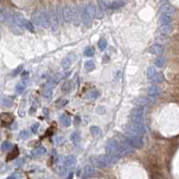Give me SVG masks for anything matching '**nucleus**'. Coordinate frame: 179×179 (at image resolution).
I'll return each instance as SVG.
<instances>
[{"mask_svg": "<svg viewBox=\"0 0 179 179\" xmlns=\"http://www.w3.org/2000/svg\"><path fill=\"white\" fill-rule=\"evenodd\" d=\"M47 152V150L45 147H39V148H36L34 149L33 150H32L31 152V156L32 157H40V156H42L43 154H45Z\"/></svg>", "mask_w": 179, "mask_h": 179, "instance_id": "15", "label": "nucleus"}, {"mask_svg": "<svg viewBox=\"0 0 179 179\" xmlns=\"http://www.w3.org/2000/svg\"><path fill=\"white\" fill-rule=\"evenodd\" d=\"M166 36H161V38H160V39H157V41H158V43H160V44H165L167 41V38H165Z\"/></svg>", "mask_w": 179, "mask_h": 179, "instance_id": "44", "label": "nucleus"}, {"mask_svg": "<svg viewBox=\"0 0 179 179\" xmlns=\"http://www.w3.org/2000/svg\"><path fill=\"white\" fill-rule=\"evenodd\" d=\"M72 11H73V20L76 22V24H77V22H78V18H79V15H80V13H79V10H77L75 7H73L72 8Z\"/></svg>", "mask_w": 179, "mask_h": 179, "instance_id": "38", "label": "nucleus"}, {"mask_svg": "<svg viewBox=\"0 0 179 179\" xmlns=\"http://www.w3.org/2000/svg\"><path fill=\"white\" fill-rule=\"evenodd\" d=\"M14 103V99L11 97H4L2 98V101H1V104L3 107H5V108H10Z\"/></svg>", "mask_w": 179, "mask_h": 179, "instance_id": "21", "label": "nucleus"}, {"mask_svg": "<svg viewBox=\"0 0 179 179\" xmlns=\"http://www.w3.org/2000/svg\"><path fill=\"white\" fill-rule=\"evenodd\" d=\"M161 12H162V14H167V15H172L176 12V9L173 5H171L169 4H164L161 6Z\"/></svg>", "mask_w": 179, "mask_h": 179, "instance_id": "14", "label": "nucleus"}, {"mask_svg": "<svg viewBox=\"0 0 179 179\" xmlns=\"http://www.w3.org/2000/svg\"><path fill=\"white\" fill-rule=\"evenodd\" d=\"M74 124H75L76 126L80 125V124H81V117H80L79 115H75L74 118Z\"/></svg>", "mask_w": 179, "mask_h": 179, "instance_id": "45", "label": "nucleus"}, {"mask_svg": "<svg viewBox=\"0 0 179 179\" xmlns=\"http://www.w3.org/2000/svg\"><path fill=\"white\" fill-rule=\"evenodd\" d=\"M146 133V127L144 125L136 124V123H131L127 128V134L132 135H137L141 136ZM142 137V136H141Z\"/></svg>", "mask_w": 179, "mask_h": 179, "instance_id": "6", "label": "nucleus"}, {"mask_svg": "<svg viewBox=\"0 0 179 179\" xmlns=\"http://www.w3.org/2000/svg\"><path fill=\"white\" fill-rule=\"evenodd\" d=\"M62 16H63V19H64V21L66 23H69V22H72V20H73V11L70 8V6L65 5V6L63 7V9H62Z\"/></svg>", "mask_w": 179, "mask_h": 179, "instance_id": "10", "label": "nucleus"}, {"mask_svg": "<svg viewBox=\"0 0 179 179\" xmlns=\"http://www.w3.org/2000/svg\"><path fill=\"white\" fill-rule=\"evenodd\" d=\"M172 31H173V27L171 25H161L160 28V33L164 36L171 33Z\"/></svg>", "mask_w": 179, "mask_h": 179, "instance_id": "23", "label": "nucleus"}, {"mask_svg": "<svg viewBox=\"0 0 179 179\" xmlns=\"http://www.w3.org/2000/svg\"><path fill=\"white\" fill-rule=\"evenodd\" d=\"M73 90V82L72 81H66L62 86V92L64 94H68Z\"/></svg>", "mask_w": 179, "mask_h": 179, "instance_id": "19", "label": "nucleus"}, {"mask_svg": "<svg viewBox=\"0 0 179 179\" xmlns=\"http://www.w3.org/2000/svg\"><path fill=\"white\" fill-rule=\"evenodd\" d=\"M84 67H85V69H87L89 71L93 70L95 68V63L92 60H88L84 63Z\"/></svg>", "mask_w": 179, "mask_h": 179, "instance_id": "36", "label": "nucleus"}, {"mask_svg": "<svg viewBox=\"0 0 179 179\" xmlns=\"http://www.w3.org/2000/svg\"><path fill=\"white\" fill-rule=\"evenodd\" d=\"M49 18H50V25L52 29L54 31L57 30L58 28V17L55 11H51L49 13Z\"/></svg>", "mask_w": 179, "mask_h": 179, "instance_id": "12", "label": "nucleus"}, {"mask_svg": "<svg viewBox=\"0 0 179 179\" xmlns=\"http://www.w3.org/2000/svg\"><path fill=\"white\" fill-rule=\"evenodd\" d=\"M33 21L39 26L48 27L50 24V18L49 14L46 11H39L34 14L33 16Z\"/></svg>", "mask_w": 179, "mask_h": 179, "instance_id": "3", "label": "nucleus"}, {"mask_svg": "<svg viewBox=\"0 0 179 179\" xmlns=\"http://www.w3.org/2000/svg\"><path fill=\"white\" fill-rule=\"evenodd\" d=\"M164 81V75H163L162 73H158L155 77L153 79H151V81L154 82V83H160V82H162Z\"/></svg>", "mask_w": 179, "mask_h": 179, "instance_id": "31", "label": "nucleus"}, {"mask_svg": "<svg viewBox=\"0 0 179 179\" xmlns=\"http://www.w3.org/2000/svg\"><path fill=\"white\" fill-rule=\"evenodd\" d=\"M12 148H13V144H12L10 142H8V141L4 142V143H2V145H1V149H2V150H3V151L10 150Z\"/></svg>", "mask_w": 179, "mask_h": 179, "instance_id": "34", "label": "nucleus"}, {"mask_svg": "<svg viewBox=\"0 0 179 179\" xmlns=\"http://www.w3.org/2000/svg\"><path fill=\"white\" fill-rule=\"evenodd\" d=\"M43 96L45 98H50L52 96V90H49V89H46L43 92Z\"/></svg>", "mask_w": 179, "mask_h": 179, "instance_id": "42", "label": "nucleus"}, {"mask_svg": "<svg viewBox=\"0 0 179 179\" xmlns=\"http://www.w3.org/2000/svg\"><path fill=\"white\" fill-rule=\"evenodd\" d=\"M95 174V170L91 166H86L84 168V176L85 177H91Z\"/></svg>", "mask_w": 179, "mask_h": 179, "instance_id": "25", "label": "nucleus"}, {"mask_svg": "<svg viewBox=\"0 0 179 179\" xmlns=\"http://www.w3.org/2000/svg\"><path fill=\"white\" fill-rule=\"evenodd\" d=\"M165 63H166V59H165L164 57H157L155 59V62H154L155 65L158 66V67H162L163 65H165Z\"/></svg>", "mask_w": 179, "mask_h": 179, "instance_id": "32", "label": "nucleus"}, {"mask_svg": "<svg viewBox=\"0 0 179 179\" xmlns=\"http://www.w3.org/2000/svg\"><path fill=\"white\" fill-rule=\"evenodd\" d=\"M1 120L3 123H6V124H9L11 122H13L14 120V117L12 116L11 114H6V113H3L2 115H1Z\"/></svg>", "mask_w": 179, "mask_h": 179, "instance_id": "26", "label": "nucleus"}, {"mask_svg": "<svg viewBox=\"0 0 179 179\" xmlns=\"http://www.w3.org/2000/svg\"><path fill=\"white\" fill-rule=\"evenodd\" d=\"M106 152L108 155L112 157L120 158V143L115 139H110L106 145Z\"/></svg>", "mask_w": 179, "mask_h": 179, "instance_id": "4", "label": "nucleus"}, {"mask_svg": "<svg viewBox=\"0 0 179 179\" xmlns=\"http://www.w3.org/2000/svg\"><path fill=\"white\" fill-rule=\"evenodd\" d=\"M27 78H25L24 80H22V81H20L18 84H17L16 86H15V91H16V92L18 93H22L24 91H25V89H26V87H27Z\"/></svg>", "mask_w": 179, "mask_h": 179, "instance_id": "17", "label": "nucleus"}, {"mask_svg": "<svg viewBox=\"0 0 179 179\" xmlns=\"http://www.w3.org/2000/svg\"><path fill=\"white\" fill-rule=\"evenodd\" d=\"M147 113V108L143 106H138L133 108L131 111V119L133 123L144 125L145 115Z\"/></svg>", "mask_w": 179, "mask_h": 179, "instance_id": "2", "label": "nucleus"}, {"mask_svg": "<svg viewBox=\"0 0 179 179\" xmlns=\"http://www.w3.org/2000/svg\"><path fill=\"white\" fill-rule=\"evenodd\" d=\"M76 157L74 155H68L65 158V166L68 170H73L76 166Z\"/></svg>", "mask_w": 179, "mask_h": 179, "instance_id": "11", "label": "nucleus"}, {"mask_svg": "<svg viewBox=\"0 0 179 179\" xmlns=\"http://www.w3.org/2000/svg\"><path fill=\"white\" fill-rule=\"evenodd\" d=\"M94 53H95V51L92 47H87L84 50V55L86 57H92L94 55Z\"/></svg>", "mask_w": 179, "mask_h": 179, "instance_id": "39", "label": "nucleus"}, {"mask_svg": "<svg viewBox=\"0 0 179 179\" xmlns=\"http://www.w3.org/2000/svg\"><path fill=\"white\" fill-rule=\"evenodd\" d=\"M98 5L102 8H110V9H117L120 7H123L124 5H126V1H121V0H117V1H100L98 2Z\"/></svg>", "mask_w": 179, "mask_h": 179, "instance_id": "7", "label": "nucleus"}, {"mask_svg": "<svg viewBox=\"0 0 179 179\" xmlns=\"http://www.w3.org/2000/svg\"><path fill=\"white\" fill-rule=\"evenodd\" d=\"M68 104V99H65V98H59L57 101H56L55 103V106L57 108H64L65 106H66Z\"/></svg>", "mask_w": 179, "mask_h": 179, "instance_id": "29", "label": "nucleus"}, {"mask_svg": "<svg viewBox=\"0 0 179 179\" xmlns=\"http://www.w3.org/2000/svg\"><path fill=\"white\" fill-rule=\"evenodd\" d=\"M91 133L93 135V136H99L100 135V133H101V131H100V128L97 126H92L91 127Z\"/></svg>", "mask_w": 179, "mask_h": 179, "instance_id": "35", "label": "nucleus"}, {"mask_svg": "<svg viewBox=\"0 0 179 179\" xmlns=\"http://www.w3.org/2000/svg\"><path fill=\"white\" fill-rule=\"evenodd\" d=\"M72 63H73V59H72V57H70V56H67V57H65V58L62 60V63H61V65H62V67L66 70V69H68L71 65H72Z\"/></svg>", "mask_w": 179, "mask_h": 179, "instance_id": "20", "label": "nucleus"}, {"mask_svg": "<svg viewBox=\"0 0 179 179\" xmlns=\"http://www.w3.org/2000/svg\"><path fill=\"white\" fill-rule=\"evenodd\" d=\"M97 111H98V113H100V114H103V113L105 112V109H104V108H103V107H98V109H97Z\"/></svg>", "mask_w": 179, "mask_h": 179, "instance_id": "47", "label": "nucleus"}, {"mask_svg": "<svg viewBox=\"0 0 179 179\" xmlns=\"http://www.w3.org/2000/svg\"><path fill=\"white\" fill-rule=\"evenodd\" d=\"M160 21L162 25H170V23L172 22V15L167 14H161Z\"/></svg>", "mask_w": 179, "mask_h": 179, "instance_id": "16", "label": "nucleus"}, {"mask_svg": "<svg viewBox=\"0 0 179 179\" xmlns=\"http://www.w3.org/2000/svg\"><path fill=\"white\" fill-rule=\"evenodd\" d=\"M25 28H26L28 31H30L31 33H33V32H34V25H33V22H30V21H27V22H26Z\"/></svg>", "mask_w": 179, "mask_h": 179, "instance_id": "41", "label": "nucleus"}, {"mask_svg": "<svg viewBox=\"0 0 179 179\" xmlns=\"http://www.w3.org/2000/svg\"><path fill=\"white\" fill-rule=\"evenodd\" d=\"M39 127H40V124L39 123H35V124H33V126H32V132L34 133H36L37 132H38V129H39Z\"/></svg>", "mask_w": 179, "mask_h": 179, "instance_id": "43", "label": "nucleus"}, {"mask_svg": "<svg viewBox=\"0 0 179 179\" xmlns=\"http://www.w3.org/2000/svg\"><path fill=\"white\" fill-rule=\"evenodd\" d=\"M118 160H119L118 157H112L108 154H105V155H100V156H97V157H91V162L95 167L104 168V167H112L113 165H115L118 161Z\"/></svg>", "mask_w": 179, "mask_h": 179, "instance_id": "1", "label": "nucleus"}, {"mask_svg": "<svg viewBox=\"0 0 179 179\" xmlns=\"http://www.w3.org/2000/svg\"><path fill=\"white\" fill-rule=\"evenodd\" d=\"M81 16L84 25H86L87 27H90L91 25V15L88 12L87 6L82 7L81 12Z\"/></svg>", "mask_w": 179, "mask_h": 179, "instance_id": "8", "label": "nucleus"}, {"mask_svg": "<svg viewBox=\"0 0 179 179\" xmlns=\"http://www.w3.org/2000/svg\"><path fill=\"white\" fill-rule=\"evenodd\" d=\"M157 74V72H156V69L155 67L153 66H150L148 67L147 69V77L150 80V79H153L155 77V75Z\"/></svg>", "mask_w": 179, "mask_h": 179, "instance_id": "27", "label": "nucleus"}, {"mask_svg": "<svg viewBox=\"0 0 179 179\" xmlns=\"http://www.w3.org/2000/svg\"><path fill=\"white\" fill-rule=\"evenodd\" d=\"M147 93H148L149 97H150V98H157L161 94V89L158 85H151L148 88Z\"/></svg>", "mask_w": 179, "mask_h": 179, "instance_id": "9", "label": "nucleus"}, {"mask_svg": "<svg viewBox=\"0 0 179 179\" xmlns=\"http://www.w3.org/2000/svg\"><path fill=\"white\" fill-rule=\"evenodd\" d=\"M22 65H20V66L17 68L15 71H14V73H13V75H16L17 74H19V73H20L19 71H20V70H22Z\"/></svg>", "mask_w": 179, "mask_h": 179, "instance_id": "46", "label": "nucleus"}, {"mask_svg": "<svg viewBox=\"0 0 179 179\" xmlns=\"http://www.w3.org/2000/svg\"><path fill=\"white\" fill-rule=\"evenodd\" d=\"M14 21H15V24L18 25L19 27H21V28L25 27V24H26V22H27V20H25V18L22 16L21 14L15 15H14Z\"/></svg>", "mask_w": 179, "mask_h": 179, "instance_id": "13", "label": "nucleus"}, {"mask_svg": "<svg viewBox=\"0 0 179 179\" xmlns=\"http://www.w3.org/2000/svg\"><path fill=\"white\" fill-rule=\"evenodd\" d=\"M5 179H17V175H12V176H10V177Z\"/></svg>", "mask_w": 179, "mask_h": 179, "instance_id": "48", "label": "nucleus"}, {"mask_svg": "<svg viewBox=\"0 0 179 179\" xmlns=\"http://www.w3.org/2000/svg\"><path fill=\"white\" fill-rule=\"evenodd\" d=\"M163 50L164 49H163L162 46H160L159 44H155V45L151 46L149 49V51L153 55H160L163 53Z\"/></svg>", "mask_w": 179, "mask_h": 179, "instance_id": "18", "label": "nucleus"}, {"mask_svg": "<svg viewBox=\"0 0 179 179\" xmlns=\"http://www.w3.org/2000/svg\"><path fill=\"white\" fill-rule=\"evenodd\" d=\"M60 122H61V124L65 126V127H67V126H71V124H72V121H71V118L69 117V116H67L66 115L63 114L61 116H60Z\"/></svg>", "mask_w": 179, "mask_h": 179, "instance_id": "22", "label": "nucleus"}, {"mask_svg": "<svg viewBox=\"0 0 179 179\" xmlns=\"http://www.w3.org/2000/svg\"><path fill=\"white\" fill-rule=\"evenodd\" d=\"M107 47V40L105 39H100L98 41V48L100 49V50H104Z\"/></svg>", "mask_w": 179, "mask_h": 179, "instance_id": "40", "label": "nucleus"}, {"mask_svg": "<svg viewBox=\"0 0 179 179\" xmlns=\"http://www.w3.org/2000/svg\"><path fill=\"white\" fill-rule=\"evenodd\" d=\"M96 18L97 19H102L104 17V9H102L99 5L96 8Z\"/></svg>", "mask_w": 179, "mask_h": 179, "instance_id": "37", "label": "nucleus"}, {"mask_svg": "<svg viewBox=\"0 0 179 179\" xmlns=\"http://www.w3.org/2000/svg\"><path fill=\"white\" fill-rule=\"evenodd\" d=\"M129 146L134 149H141L143 146V140L141 136L137 135H132V134H127L126 136V141H125Z\"/></svg>", "mask_w": 179, "mask_h": 179, "instance_id": "5", "label": "nucleus"}, {"mask_svg": "<svg viewBox=\"0 0 179 179\" xmlns=\"http://www.w3.org/2000/svg\"><path fill=\"white\" fill-rule=\"evenodd\" d=\"M70 139L74 145H78L80 143V134L77 132H73L71 133Z\"/></svg>", "mask_w": 179, "mask_h": 179, "instance_id": "24", "label": "nucleus"}, {"mask_svg": "<svg viewBox=\"0 0 179 179\" xmlns=\"http://www.w3.org/2000/svg\"><path fill=\"white\" fill-rule=\"evenodd\" d=\"M19 155V150H18V148L15 147V149L14 150H12L7 156H6V160L9 161V160H15V158H17V156Z\"/></svg>", "mask_w": 179, "mask_h": 179, "instance_id": "28", "label": "nucleus"}, {"mask_svg": "<svg viewBox=\"0 0 179 179\" xmlns=\"http://www.w3.org/2000/svg\"><path fill=\"white\" fill-rule=\"evenodd\" d=\"M99 96V92H98L97 90H93V91H91L88 95H87V98H89L90 100H95L97 99Z\"/></svg>", "mask_w": 179, "mask_h": 179, "instance_id": "30", "label": "nucleus"}, {"mask_svg": "<svg viewBox=\"0 0 179 179\" xmlns=\"http://www.w3.org/2000/svg\"><path fill=\"white\" fill-rule=\"evenodd\" d=\"M19 136L22 140H27L31 137V132H29L28 130L21 131L20 133H19Z\"/></svg>", "mask_w": 179, "mask_h": 179, "instance_id": "33", "label": "nucleus"}]
</instances>
